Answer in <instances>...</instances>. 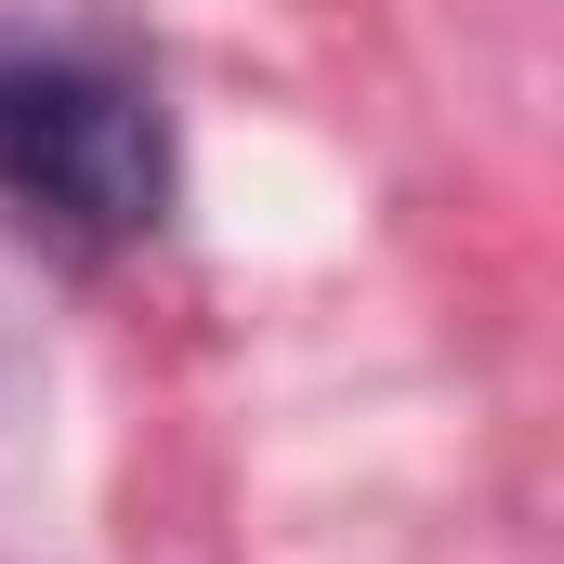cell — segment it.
I'll list each match as a JSON object with an SVG mask.
<instances>
[{"mask_svg": "<svg viewBox=\"0 0 564 564\" xmlns=\"http://www.w3.org/2000/svg\"><path fill=\"white\" fill-rule=\"evenodd\" d=\"M0 224L106 263L171 224V119L158 79L53 40V26H0Z\"/></svg>", "mask_w": 564, "mask_h": 564, "instance_id": "1", "label": "cell"}]
</instances>
